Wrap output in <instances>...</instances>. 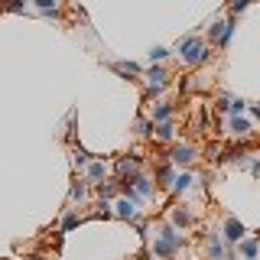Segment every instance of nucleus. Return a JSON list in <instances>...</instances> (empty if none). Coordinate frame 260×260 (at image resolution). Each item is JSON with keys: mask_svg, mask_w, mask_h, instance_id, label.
Listing matches in <instances>:
<instances>
[{"mask_svg": "<svg viewBox=\"0 0 260 260\" xmlns=\"http://www.w3.org/2000/svg\"><path fill=\"white\" fill-rule=\"evenodd\" d=\"M238 250L241 257H247V260H257V254H260V241L257 238H244V241H238Z\"/></svg>", "mask_w": 260, "mask_h": 260, "instance_id": "9d476101", "label": "nucleus"}, {"mask_svg": "<svg viewBox=\"0 0 260 260\" xmlns=\"http://www.w3.org/2000/svg\"><path fill=\"white\" fill-rule=\"evenodd\" d=\"M244 111H247V101H241V98H231V117H241Z\"/></svg>", "mask_w": 260, "mask_h": 260, "instance_id": "bb28decb", "label": "nucleus"}, {"mask_svg": "<svg viewBox=\"0 0 260 260\" xmlns=\"http://www.w3.org/2000/svg\"><path fill=\"white\" fill-rule=\"evenodd\" d=\"M215 108H218V111H228V114H231V98H228V94H221V98H218V104H215Z\"/></svg>", "mask_w": 260, "mask_h": 260, "instance_id": "cd10ccee", "label": "nucleus"}, {"mask_svg": "<svg viewBox=\"0 0 260 260\" xmlns=\"http://www.w3.org/2000/svg\"><path fill=\"white\" fill-rule=\"evenodd\" d=\"M247 7H250V0H231V10H234V13L247 10Z\"/></svg>", "mask_w": 260, "mask_h": 260, "instance_id": "c85d7f7f", "label": "nucleus"}, {"mask_svg": "<svg viewBox=\"0 0 260 260\" xmlns=\"http://www.w3.org/2000/svg\"><path fill=\"white\" fill-rule=\"evenodd\" d=\"M130 185H134V192L140 195V199H150V195H153V182H150V179H146L143 173L137 176V179H134V182H130Z\"/></svg>", "mask_w": 260, "mask_h": 260, "instance_id": "2eb2a0df", "label": "nucleus"}, {"mask_svg": "<svg viewBox=\"0 0 260 260\" xmlns=\"http://www.w3.org/2000/svg\"><path fill=\"white\" fill-rule=\"evenodd\" d=\"M140 153H127V156L117 159V166H114V173H117V182H134L137 176H140Z\"/></svg>", "mask_w": 260, "mask_h": 260, "instance_id": "20e7f679", "label": "nucleus"}, {"mask_svg": "<svg viewBox=\"0 0 260 260\" xmlns=\"http://www.w3.org/2000/svg\"><path fill=\"white\" fill-rule=\"evenodd\" d=\"M153 124H166V120H173V104H153Z\"/></svg>", "mask_w": 260, "mask_h": 260, "instance_id": "4468645a", "label": "nucleus"}, {"mask_svg": "<svg viewBox=\"0 0 260 260\" xmlns=\"http://www.w3.org/2000/svg\"><path fill=\"white\" fill-rule=\"evenodd\" d=\"M98 195H101V199H117L120 185L117 182H101V185H98Z\"/></svg>", "mask_w": 260, "mask_h": 260, "instance_id": "412c9836", "label": "nucleus"}, {"mask_svg": "<svg viewBox=\"0 0 260 260\" xmlns=\"http://www.w3.org/2000/svg\"><path fill=\"white\" fill-rule=\"evenodd\" d=\"M182 234L176 231V228H162V231L156 234V241L153 244H146V247H150V254H153V260H169L176 254L179 247H182Z\"/></svg>", "mask_w": 260, "mask_h": 260, "instance_id": "f257e3e1", "label": "nucleus"}, {"mask_svg": "<svg viewBox=\"0 0 260 260\" xmlns=\"http://www.w3.org/2000/svg\"><path fill=\"white\" fill-rule=\"evenodd\" d=\"M250 117H254V120H260V104H254V108H250Z\"/></svg>", "mask_w": 260, "mask_h": 260, "instance_id": "7c9ffc66", "label": "nucleus"}, {"mask_svg": "<svg viewBox=\"0 0 260 260\" xmlns=\"http://www.w3.org/2000/svg\"><path fill=\"white\" fill-rule=\"evenodd\" d=\"M221 238H224L228 247H234L238 241L247 238V228H244V224L238 221V218H228V221H224V231H221Z\"/></svg>", "mask_w": 260, "mask_h": 260, "instance_id": "0eeeda50", "label": "nucleus"}, {"mask_svg": "<svg viewBox=\"0 0 260 260\" xmlns=\"http://www.w3.org/2000/svg\"><path fill=\"white\" fill-rule=\"evenodd\" d=\"M72 162H75V166H78V169H85V166H88V162H91V156H88V153H85V150H81V146H75V150H72Z\"/></svg>", "mask_w": 260, "mask_h": 260, "instance_id": "4be33fe9", "label": "nucleus"}, {"mask_svg": "<svg viewBox=\"0 0 260 260\" xmlns=\"http://www.w3.org/2000/svg\"><path fill=\"white\" fill-rule=\"evenodd\" d=\"M0 10H13V13H23V0H0Z\"/></svg>", "mask_w": 260, "mask_h": 260, "instance_id": "a878e982", "label": "nucleus"}, {"mask_svg": "<svg viewBox=\"0 0 260 260\" xmlns=\"http://www.w3.org/2000/svg\"><path fill=\"white\" fill-rule=\"evenodd\" d=\"M231 134L238 137V140H244V137L250 134V124H247L244 117H231Z\"/></svg>", "mask_w": 260, "mask_h": 260, "instance_id": "6ab92c4d", "label": "nucleus"}, {"mask_svg": "<svg viewBox=\"0 0 260 260\" xmlns=\"http://www.w3.org/2000/svg\"><path fill=\"white\" fill-rule=\"evenodd\" d=\"M111 69L117 72V75H124V78H137V75H143V69L137 62H111Z\"/></svg>", "mask_w": 260, "mask_h": 260, "instance_id": "f8f14e48", "label": "nucleus"}, {"mask_svg": "<svg viewBox=\"0 0 260 260\" xmlns=\"http://www.w3.org/2000/svg\"><path fill=\"white\" fill-rule=\"evenodd\" d=\"M205 250H208V260H224V254H228V244H224L221 234H208Z\"/></svg>", "mask_w": 260, "mask_h": 260, "instance_id": "1a4fd4ad", "label": "nucleus"}, {"mask_svg": "<svg viewBox=\"0 0 260 260\" xmlns=\"http://www.w3.org/2000/svg\"><path fill=\"white\" fill-rule=\"evenodd\" d=\"M169 218H173V228H192V221H195V218H192V211L185 208V205H176Z\"/></svg>", "mask_w": 260, "mask_h": 260, "instance_id": "9b49d317", "label": "nucleus"}, {"mask_svg": "<svg viewBox=\"0 0 260 260\" xmlns=\"http://www.w3.org/2000/svg\"><path fill=\"white\" fill-rule=\"evenodd\" d=\"M108 173H111L108 162H104V159H94V162H88V166H85V182L88 185H101L104 179H108Z\"/></svg>", "mask_w": 260, "mask_h": 260, "instance_id": "6e6552de", "label": "nucleus"}, {"mask_svg": "<svg viewBox=\"0 0 260 260\" xmlns=\"http://www.w3.org/2000/svg\"><path fill=\"white\" fill-rule=\"evenodd\" d=\"M247 169H250V176L260 179V159H247Z\"/></svg>", "mask_w": 260, "mask_h": 260, "instance_id": "c756f323", "label": "nucleus"}, {"mask_svg": "<svg viewBox=\"0 0 260 260\" xmlns=\"http://www.w3.org/2000/svg\"><path fill=\"white\" fill-rule=\"evenodd\" d=\"M153 137L156 140H162V143H169L176 137V127H173V120H166V124H156V130H153Z\"/></svg>", "mask_w": 260, "mask_h": 260, "instance_id": "f3484780", "label": "nucleus"}, {"mask_svg": "<svg viewBox=\"0 0 260 260\" xmlns=\"http://www.w3.org/2000/svg\"><path fill=\"white\" fill-rule=\"evenodd\" d=\"M69 199H72V202H85V199H88V182H85V179L72 182V189H69Z\"/></svg>", "mask_w": 260, "mask_h": 260, "instance_id": "a211bd4d", "label": "nucleus"}, {"mask_svg": "<svg viewBox=\"0 0 260 260\" xmlns=\"http://www.w3.org/2000/svg\"><path fill=\"white\" fill-rule=\"evenodd\" d=\"M192 182H195L192 173H176V179H173V192H189Z\"/></svg>", "mask_w": 260, "mask_h": 260, "instance_id": "dca6fc26", "label": "nucleus"}, {"mask_svg": "<svg viewBox=\"0 0 260 260\" xmlns=\"http://www.w3.org/2000/svg\"><path fill=\"white\" fill-rule=\"evenodd\" d=\"M169 162H173L176 169L192 166V162H195V146L192 143H176L173 150H169Z\"/></svg>", "mask_w": 260, "mask_h": 260, "instance_id": "423d86ee", "label": "nucleus"}, {"mask_svg": "<svg viewBox=\"0 0 260 260\" xmlns=\"http://www.w3.org/2000/svg\"><path fill=\"white\" fill-rule=\"evenodd\" d=\"M81 224V218L75 215V211H69V215L62 218V231H75V228Z\"/></svg>", "mask_w": 260, "mask_h": 260, "instance_id": "5701e85b", "label": "nucleus"}, {"mask_svg": "<svg viewBox=\"0 0 260 260\" xmlns=\"http://www.w3.org/2000/svg\"><path fill=\"white\" fill-rule=\"evenodd\" d=\"M36 10L43 16H59V0H36Z\"/></svg>", "mask_w": 260, "mask_h": 260, "instance_id": "aec40b11", "label": "nucleus"}, {"mask_svg": "<svg viewBox=\"0 0 260 260\" xmlns=\"http://www.w3.org/2000/svg\"><path fill=\"white\" fill-rule=\"evenodd\" d=\"M153 130H156V124H153V120H150V117H140V120H137V134H143V137H150V134H153Z\"/></svg>", "mask_w": 260, "mask_h": 260, "instance_id": "b1692460", "label": "nucleus"}, {"mask_svg": "<svg viewBox=\"0 0 260 260\" xmlns=\"http://www.w3.org/2000/svg\"><path fill=\"white\" fill-rule=\"evenodd\" d=\"M176 52H179V59H182V65H202V62H208V46L202 43V36L179 39Z\"/></svg>", "mask_w": 260, "mask_h": 260, "instance_id": "f03ea898", "label": "nucleus"}, {"mask_svg": "<svg viewBox=\"0 0 260 260\" xmlns=\"http://www.w3.org/2000/svg\"><path fill=\"white\" fill-rule=\"evenodd\" d=\"M234 16H228V20H218V23H211L208 26V43H218L221 49H228V43L234 39Z\"/></svg>", "mask_w": 260, "mask_h": 260, "instance_id": "39448f33", "label": "nucleus"}, {"mask_svg": "<svg viewBox=\"0 0 260 260\" xmlns=\"http://www.w3.org/2000/svg\"><path fill=\"white\" fill-rule=\"evenodd\" d=\"M143 78H146V98H156L169 85V72L162 69V62H153V69H146Z\"/></svg>", "mask_w": 260, "mask_h": 260, "instance_id": "7ed1b4c3", "label": "nucleus"}, {"mask_svg": "<svg viewBox=\"0 0 260 260\" xmlns=\"http://www.w3.org/2000/svg\"><path fill=\"white\" fill-rule=\"evenodd\" d=\"M156 179H159L162 189H169V185H173V179H176V166H173V162H162V166L156 169Z\"/></svg>", "mask_w": 260, "mask_h": 260, "instance_id": "ddd939ff", "label": "nucleus"}, {"mask_svg": "<svg viewBox=\"0 0 260 260\" xmlns=\"http://www.w3.org/2000/svg\"><path fill=\"white\" fill-rule=\"evenodd\" d=\"M150 59H153V62H166V59H169V49H166V46H153V49H150Z\"/></svg>", "mask_w": 260, "mask_h": 260, "instance_id": "393cba45", "label": "nucleus"}]
</instances>
